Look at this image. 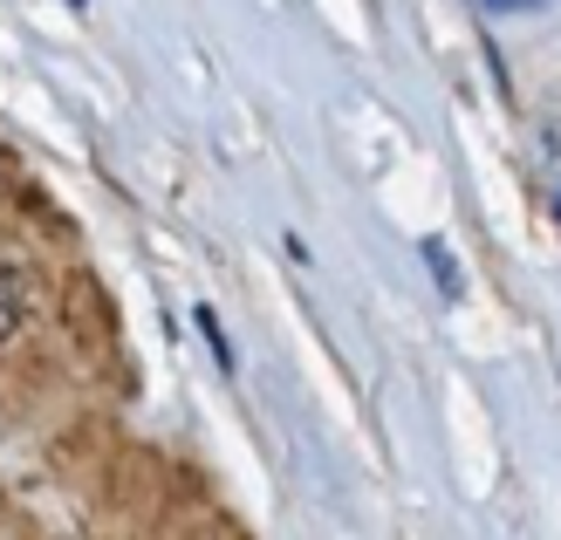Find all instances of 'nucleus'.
<instances>
[{
  "label": "nucleus",
  "mask_w": 561,
  "mask_h": 540,
  "mask_svg": "<svg viewBox=\"0 0 561 540\" xmlns=\"http://www.w3.org/2000/svg\"><path fill=\"white\" fill-rule=\"evenodd\" d=\"M21 322H27V274L21 267H0V349L21 335Z\"/></svg>",
  "instance_id": "obj_1"
},
{
  "label": "nucleus",
  "mask_w": 561,
  "mask_h": 540,
  "mask_svg": "<svg viewBox=\"0 0 561 540\" xmlns=\"http://www.w3.org/2000/svg\"><path fill=\"white\" fill-rule=\"evenodd\" d=\"M425 261H432V274H438V288H445V295H459V274H453V253H445V246L432 240V246H425Z\"/></svg>",
  "instance_id": "obj_2"
},
{
  "label": "nucleus",
  "mask_w": 561,
  "mask_h": 540,
  "mask_svg": "<svg viewBox=\"0 0 561 540\" xmlns=\"http://www.w3.org/2000/svg\"><path fill=\"white\" fill-rule=\"evenodd\" d=\"M493 14H514V8H541V0H486Z\"/></svg>",
  "instance_id": "obj_3"
},
{
  "label": "nucleus",
  "mask_w": 561,
  "mask_h": 540,
  "mask_svg": "<svg viewBox=\"0 0 561 540\" xmlns=\"http://www.w3.org/2000/svg\"><path fill=\"white\" fill-rule=\"evenodd\" d=\"M0 185H14V151L0 145Z\"/></svg>",
  "instance_id": "obj_4"
}]
</instances>
